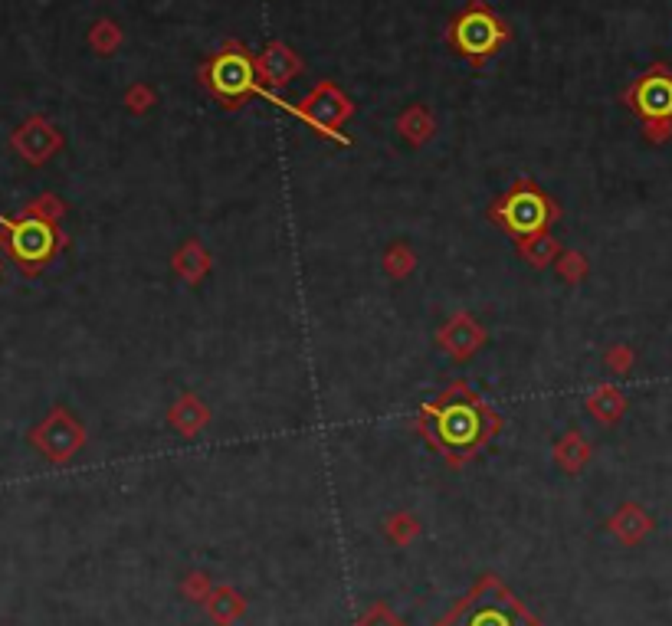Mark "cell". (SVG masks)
I'll return each mask as SVG.
<instances>
[{
    "instance_id": "6da1fadb",
    "label": "cell",
    "mask_w": 672,
    "mask_h": 626,
    "mask_svg": "<svg viewBox=\"0 0 672 626\" xmlns=\"http://www.w3.org/2000/svg\"><path fill=\"white\" fill-rule=\"evenodd\" d=\"M417 430L450 463H466L499 433V413L466 381H453L440 397L420 407Z\"/></svg>"
},
{
    "instance_id": "7a4b0ae2",
    "label": "cell",
    "mask_w": 672,
    "mask_h": 626,
    "mask_svg": "<svg viewBox=\"0 0 672 626\" xmlns=\"http://www.w3.org/2000/svg\"><path fill=\"white\" fill-rule=\"evenodd\" d=\"M259 79H263L259 76V63L253 59V53L237 40L223 43L220 50L210 56L204 66H200V82H204V86L210 89V96L227 105V109H237V105L246 102L250 96H259V99L273 102L276 109H286L292 115H299V105H286L282 99H276L273 92L263 89V82Z\"/></svg>"
},
{
    "instance_id": "3957f363",
    "label": "cell",
    "mask_w": 672,
    "mask_h": 626,
    "mask_svg": "<svg viewBox=\"0 0 672 626\" xmlns=\"http://www.w3.org/2000/svg\"><path fill=\"white\" fill-rule=\"evenodd\" d=\"M492 220L515 240H528L535 233H545L548 223L558 220V204L541 194L532 181H515L512 191H505L492 204Z\"/></svg>"
},
{
    "instance_id": "277c9868",
    "label": "cell",
    "mask_w": 672,
    "mask_h": 626,
    "mask_svg": "<svg viewBox=\"0 0 672 626\" xmlns=\"http://www.w3.org/2000/svg\"><path fill=\"white\" fill-rule=\"evenodd\" d=\"M446 40H450V46L463 59H469L473 66H482L509 43V27H505V20L495 17L486 4H469L463 14L453 17V23L446 27Z\"/></svg>"
},
{
    "instance_id": "5b68a950",
    "label": "cell",
    "mask_w": 672,
    "mask_h": 626,
    "mask_svg": "<svg viewBox=\"0 0 672 626\" xmlns=\"http://www.w3.org/2000/svg\"><path fill=\"white\" fill-rule=\"evenodd\" d=\"M623 102L643 118L646 128H650V138L663 141L672 128V69L663 63L646 69V73L623 92Z\"/></svg>"
},
{
    "instance_id": "8992f818",
    "label": "cell",
    "mask_w": 672,
    "mask_h": 626,
    "mask_svg": "<svg viewBox=\"0 0 672 626\" xmlns=\"http://www.w3.org/2000/svg\"><path fill=\"white\" fill-rule=\"evenodd\" d=\"M7 227V250L23 269H40L53 259L60 246V233L46 217H20V220H0Z\"/></svg>"
},
{
    "instance_id": "52a82bcc",
    "label": "cell",
    "mask_w": 672,
    "mask_h": 626,
    "mask_svg": "<svg viewBox=\"0 0 672 626\" xmlns=\"http://www.w3.org/2000/svg\"><path fill=\"white\" fill-rule=\"evenodd\" d=\"M446 626H532L522 607L512 597H505L499 587L486 584L476 597H469L456 617Z\"/></svg>"
},
{
    "instance_id": "ba28073f",
    "label": "cell",
    "mask_w": 672,
    "mask_h": 626,
    "mask_svg": "<svg viewBox=\"0 0 672 626\" xmlns=\"http://www.w3.org/2000/svg\"><path fill=\"white\" fill-rule=\"evenodd\" d=\"M355 112V105H351V99L341 92L335 82H318V86L305 96V102L299 105V118L305 125H312L318 135L325 138H338V128L345 125V118Z\"/></svg>"
},
{
    "instance_id": "9c48e42d",
    "label": "cell",
    "mask_w": 672,
    "mask_h": 626,
    "mask_svg": "<svg viewBox=\"0 0 672 626\" xmlns=\"http://www.w3.org/2000/svg\"><path fill=\"white\" fill-rule=\"evenodd\" d=\"M256 63H259V76H263L269 86H286V82H292L302 73L299 56L292 53L286 43H279V40L269 43L266 50L259 53Z\"/></svg>"
},
{
    "instance_id": "30bf717a",
    "label": "cell",
    "mask_w": 672,
    "mask_h": 626,
    "mask_svg": "<svg viewBox=\"0 0 672 626\" xmlns=\"http://www.w3.org/2000/svg\"><path fill=\"white\" fill-rule=\"evenodd\" d=\"M33 440H37L46 453H53V456L63 459V456H69L73 450H79L82 430L66 417V413H53V417L37 430V436H33Z\"/></svg>"
},
{
    "instance_id": "8fae6325",
    "label": "cell",
    "mask_w": 672,
    "mask_h": 626,
    "mask_svg": "<svg viewBox=\"0 0 672 626\" xmlns=\"http://www.w3.org/2000/svg\"><path fill=\"white\" fill-rule=\"evenodd\" d=\"M440 341H443V345L450 348L453 354H459V358H463V354L476 351V345L482 341V332H479V325L473 322V318L459 315V318H453V322L440 332Z\"/></svg>"
},
{
    "instance_id": "7c38bea8",
    "label": "cell",
    "mask_w": 672,
    "mask_h": 626,
    "mask_svg": "<svg viewBox=\"0 0 672 626\" xmlns=\"http://www.w3.org/2000/svg\"><path fill=\"white\" fill-rule=\"evenodd\" d=\"M397 128H400V135H404L410 145H423V141L430 138V132H433V122H430V115H427V109H420V105H414V109H407L404 112V118L397 122Z\"/></svg>"
},
{
    "instance_id": "4fadbf2b",
    "label": "cell",
    "mask_w": 672,
    "mask_h": 626,
    "mask_svg": "<svg viewBox=\"0 0 672 626\" xmlns=\"http://www.w3.org/2000/svg\"><path fill=\"white\" fill-rule=\"evenodd\" d=\"M522 253L528 256L532 266H545L554 259V253H558V243H554V236H548V233H535L522 243Z\"/></svg>"
},
{
    "instance_id": "5bb4252c",
    "label": "cell",
    "mask_w": 672,
    "mask_h": 626,
    "mask_svg": "<svg viewBox=\"0 0 672 626\" xmlns=\"http://www.w3.org/2000/svg\"><path fill=\"white\" fill-rule=\"evenodd\" d=\"M587 407H591V413H597L600 420L613 423L623 410V397H620V391H613V387H604V391H597L591 400H587Z\"/></svg>"
},
{
    "instance_id": "9a60e30c",
    "label": "cell",
    "mask_w": 672,
    "mask_h": 626,
    "mask_svg": "<svg viewBox=\"0 0 672 626\" xmlns=\"http://www.w3.org/2000/svg\"><path fill=\"white\" fill-rule=\"evenodd\" d=\"M207 417H204V410H197L194 407V400H184V404L174 410V427H181L184 433H194L200 423H204Z\"/></svg>"
},
{
    "instance_id": "2e32d148",
    "label": "cell",
    "mask_w": 672,
    "mask_h": 626,
    "mask_svg": "<svg viewBox=\"0 0 672 626\" xmlns=\"http://www.w3.org/2000/svg\"><path fill=\"white\" fill-rule=\"evenodd\" d=\"M387 269H391V273H407L410 269V256L407 253H387Z\"/></svg>"
}]
</instances>
